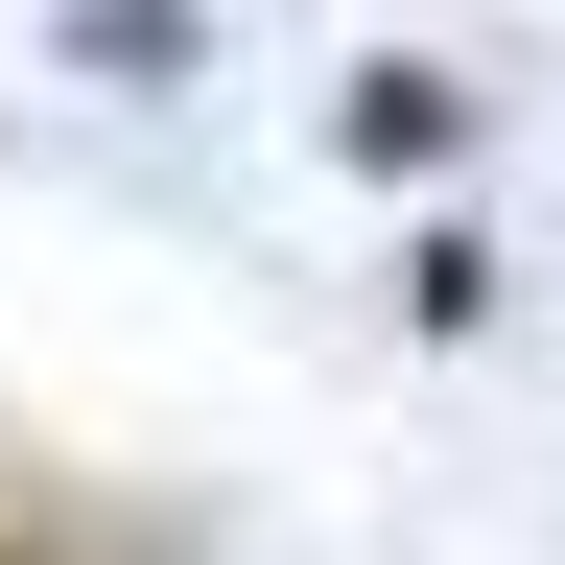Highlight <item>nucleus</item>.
Listing matches in <instances>:
<instances>
[{
    "label": "nucleus",
    "mask_w": 565,
    "mask_h": 565,
    "mask_svg": "<svg viewBox=\"0 0 565 565\" xmlns=\"http://www.w3.org/2000/svg\"><path fill=\"white\" fill-rule=\"evenodd\" d=\"M0 565H118L95 519H47V494H0Z\"/></svg>",
    "instance_id": "f257e3e1"
}]
</instances>
